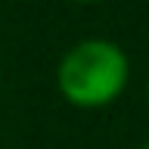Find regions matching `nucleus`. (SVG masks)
Listing matches in <instances>:
<instances>
[{"label": "nucleus", "mask_w": 149, "mask_h": 149, "mask_svg": "<svg viewBox=\"0 0 149 149\" xmlns=\"http://www.w3.org/2000/svg\"><path fill=\"white\" fill-rule=\"evenodd\" d=\"M146 106H149V78H146Z\"/></svg>", "instance_id": "nucleus-3"}, {"label": "nucleus", "mask_w": 149, "mask_h": 149, "mask_svg": "<svg viewBox=\"0 0 149 149\" xmlns=\"http://www.w3.org/2000/svg\"><path fill=\"white\" fill-rule=\"evenodd\" d=\"M72 3H78V6H96V3H102V0H72Z\"/></svg>", "instance_id": "nucleus-2"}, {"label": "nucleus", "mask_w": 149, "mask_h": 149, "mask_svg": "<svg viewBox=\"0 0 149 149\" xmlns=\"http://www.w3.org/2000/svg\"><path fill=\"white\" fill-rule=\"evenodd\" d=\"M56 90L72 109L100 112L121 100L130 84V56L109 37H84L62 53L56 65Z\"/></svg>", "instance_id": "nucleus-1"}, {"label": "nucleus", "mask_w": 149, "mask_h": 149, "mask_svg": "<svg viewBox=\"0 0 149 149\" xmlns=\"http://www.w3.org/2000/svg\"><path fill=\"white\" fill-rule=\"evenodd\" d=\"M140 149H149V140H146V143H143V146H140Z\"/></svg>", "instance_id": "nucleus-4"}]
</instances>
